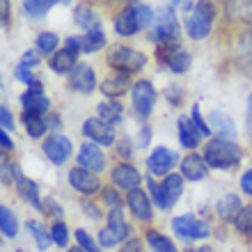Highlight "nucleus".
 Masks as SVG:
<instances>
[{
  "label": "nucleus",
  "instance_id": "11",
  "mask_svg": "<svg viewBox=\"0 0 252 252\" xmlns=\"http://www.w3.org/2000/svg\"><path fill=\"white\" fill-rule=\"evenodd\" d=\"M158 60L174 73H184L190 66V55L186 51H181L179 44H174V46H160Z\"/></svg>",
  "mask_w": 252,
  "mask_h": 252
},
{
  "label": "nucleus",
  "instance_id": "31",
  "mask_svg": "<svg viewBox=\"0 0 252 252\" xmlns=\"http://www.w3.org/2000/svg\"><path fill=\"white\" fill-rule=\"evenodd\" d=\"M73 19H76V23H78L83 30H94V28H99V16H96V12H92L90 7H78L76 12H73Z\"/></svg>",
  "mask_w": 252,
  "mask_h": 252
},
{
  "label": "nucleus",
  "instance_id": "57",
  "mask_svg": "<svg viewBox=\"0 0 252 252\" xmlns=\"http://www.w3.org/2000/svg\"><path fill=\"white\" fill-rule=\"evenodd\" d=\"M69 252H85V250H83V248L78 246V248H71V250H69Z\"/></svg>",
  "mask_w": 252,
  "mask_h": 252
},
{
  "label": "nucleus",
  "instance_id": "50",
  "mask_svg": "<svg viewBox=\"0 0 252 252\" xmlns=\"http://www.w3.org/2000/svg\"><path fill=\"white\" fill-rule=\"evenodd\" d=\"M2 2V28H7V21H9V0H0Z\"/></svg>",
  "mask_w": 252,
  "mask_h": 252
},
{
  "label": "nucleus",
  "instance_id": "54",
  "mask_svg": "<svg viewBox=\"0 0 252 252\" xmlns=\"http://www.w3.org/2000/svg\"><path fill=\"white\" fill-rule=\"evenodd\" d=\"M122 154H124V156H128V140H122Z\"/></svg>",
  "mask_w": 252,
  "mask_h": 252
},
{
  "label": "nucleus",
  "instance_id": "21",
  "mask_svg": "<svg viewBox=\"0 0 252 252\" xmlns=\"http://www.w3.org/2000/svg\"><path fill=\"white\" fill-rule=\"evenodd\" d=\"M126 202H128V206H131V211L135 218L140 220H149L152 218V204H149V197H147L142 190H128V195H126Z\"/></svg>",
  "mask_w": 252,
  "mask_h": 252
},
{
  "label": "nucleus",
  "instance_id": "44",
  "mask_svg": "<svg viewBox=\"0 0 252 252\" xmlns=\"http://www.w3.org/2000/svg\"><path fill=\"white\" fill-rule=\"evenodd\" d=\"M37 62H39V55L34 53V51H28L23 58H21V64H26L28 69H32V66H37Z\"/></svg>",
  "mask_w": 252,
  "mask_h": 252
},
{
  "label": "nucleus",
  "instance_id": "47",
  "mask_svg": "<svg viewBox=\"0 0 252 252\" xmlns=\"http://www.w3.org/2000/svg\"><path fill=\"white\" fill-rule=\"evenodd\" d=\"M12 172H14V167H9L7 158H2V184H12V181H14Z\"/></svg>",
  "mask_w": 252,
  "mask_h": 252
},
{
  "label": "nucleus",
  "instance_id": "60",
  "mask_svg": "<svg viewBox=\"0 0 252 252\" xmlns=\"http://www.w3.org/2000/svg\"><path fill=\"white\" fill-rule=\"evenodd\" d=\"M60 2H62V5H66V2H71V0H60Z\"/></svg>",
  "mask_w": 252,
  "mask_h": 252
},
{
  "label": "nucleus",
  "instance_id": "45",
  "mask_svg": "<svg viewBox=\"0 0 252 252\" xmlns=\"http://www.w3.org/2000/svg\"><path fill=\"white\" fill-rule=\"evenodd\" d=\"M103 199H106L113 209H120V206H122L120 197H117V195H115V190H110V188H108V190H103Z\"/></svg>",
  "mask_w": 252,
  "mask_h": 252
},
{
  "label": "nucleus",
  "instance_id": "18",
  "mask_svg": "<svg viewBox=\"0 0 252 252\" xmlns=\"http://www.w3.org/2000/svg\"><path fill=\"white\" fill-rule=\"evenodd\" d=\"M78 165L90 170V172H101L106 167V156L99 152V147L83 145L78 152Z\"/></svg>",
  "mask_w": 252,
  "mask_h": 252
},
{
  "label": "nucleus",
  "instance_id": "56",
  "mask_svg": "<svg viewBox=\"0 0 252 252\" xmlns=\"http://www.w3.org/2000/svg\"><path fill=\"white\" fill-rule=\"evenodd\" d=\"M188 252H209V248H197V250H188Z\"/></svg>",
  "mask_w": 252,
  "mask_h": 252
},
{
  "label": "nucleus",
  "instance_id": "7",
  "mask_svg": "<svg viewBox=\"0 0 252 252\" xmlns=\"http://www.w3.org/2000/svg\"><path fill=\"white\" fill-rule=\"evenodd\" d=\"M128 225H126L124 216H122L120 209H113L108 213V227L99 232V243L103 248H110V246H117L120 241H124L128 236Z\"/></svg>",
  "mask_w": 252,
  "mask_h": 252
},
{
  "label": "nucleus",
  "instance_id": "24",
  "mask_svg": "<svg viewBox=\"0 0 252 252\" xmlns=\"http://www.w3.org/2000/svg\"><path fill=\"white\" fill-rule=\"evenodd\" d=\"M199 138H202V133L197 131L195 122H192L190 117H179V140H181V145L188 147V149H195L197 142H199Z\"/></svg>",
  "mask_w": 252,
  "mask_h": 252
},
{
  "label": "nucleus",
  "instance_id": "59",
  "mask_svg": "<svg viewBox=\"0 0 252 252\" xmlns=\"http://www.w3.org/2000/svg\"><path fill=\"white\" fill-rule=\"evenodd\" d=\"M122 2H128V5H133V2H138V0H122Z\"/></svg>",
  "mask_w": 252,
  "mask_h": 252
},
{
  "label": "nucleus",
  "instance_id": "3",
  "mask_svg": "<svg viewBox=\"0 0 252 252\" xmlns=\"http://www.w3.org/2000/svg\"><path fill=\"white\" fill-rule=\"evenodd\" d=\"M213 14H216V7H213L211 0H199L192 14L186 19V32L190 39H204L206 34L211 32V21Z\"/></svg>",
  "mask_w": 252,
  "mask_h": 252
},
{
  "label": "nucleus",
  "instance_id": "10",
  "mask_svg": "<svg viewBox=\"0 0 252 252\" xmlns=\"http://www.w3.org/2000/svg\"><path fill=\"white\" fill-rule=\"evenodd\" d=\"M154 103H156V90L149 80H138L133 85V110L140 115V117H149V113L154 110Z\"/></svg>",
  "mask_w": 252,
  "mask_h": 252
},
{
  "label": "nucleus",
  "instance_id": "25",
  "mask_svg": "<svg viewBox=\"0 0 252 252\" xmlns=\"http://www.w3.org/2000/svg\"><path fill=\"white\" fill-rule=\"evenodd\" d=\"M76 66H78V62H76V53H73L71 48H62V51H58V53L51 58V69H53L55 73L73 71Z\"/></svg>",
  "mask_w": 252,
  "mask_h": 252
},
{
  "label": "nucleus",
  "instance_id": "42",
  "mask_svg": "<svg viewBox=\"0 0 252 252\" xmlns=\"http://www.w3.org/2000/svg\"><path fill=\"white\" fill-rule=\"evenodd\" d=\"M14 76H16L19 80H23V83H28V85H30V83L34 80L32 69H28L26 64H19V66H16V71H14Z\"/></svg>",
  "mask_w": 252,
  "mask_h": 252
},
{
  "label": "nucleus",
  "instance_id": "27",
  "mask_svg": "<svg viewBox=\"0 0 252 252\" xmlns=\"http://www.w3.org/2000/svg\"><path fill=\"white\" fill-rule=\"evenodd\" d=\"M241 199L236 197V195H227V197H222L218 202V213L220 218H227V220H236V216L241 213Z\"/></svg>",
  "mask_w": 252,
  "mask_h": 252
},
{
  "label": "nucleus",
  "instance_id": "37",
  "mask_svg": "<svg viewBox=\"0 0 252 252\" xmlns=\"http://www.w3.org/2000/svg\"><path fill=\"white\" fill-rule=\"evenodd\" d=\"M26 225H28V229H32V236H34V241H37V248H39L41 252L48 250V243H51V239H48V234L44 232V227H41L39 222H34V220H28Z\"/></svg>",
  "mask_w": 252,
  "mask_h": 252
},
{
  "label": "nucleus",
  "instance_id": "40",
  "mask_svg": "<svg viewBox=\"0 0 252 252\" xmlns=\"http://www.w3.org/2000/svg\"><path fill=\"white\" fill-rule=\"evenodd\" d=\"M51 236H53V243H55V246L64 248L66 241H69V234H66L64 222H55V225H53V232H51Z\"/></svg>",
  "mask_w": 252,
  "mask_h": 252
},
{
  "label": "nucleus",
  "instance_id": "36",
  "mask_svg": "<svg viewBox=\"0 0 252 252\" xmlns=\"http://www.w3.org/2000/svg\"><path fill=\"white\" fill-rule=\"evenodd\" d=\"M58 34L53 32H41L39 37H37V51H39L41 55H51L58 48Z\"/></svg>",
  "mask_w": 252,
  "mask_h": 252
},
{
  "label": "nucleus",
  "instance_id": "55",
  "mask_svg": "<svg viewBox=\"0 0 252 252\" xmlns=\"http://www.w3.org/2000/svg\"><path fill=\"white\" fill-rule=\"evenodd\" d=\"M60 124V120H58V115H51V122H48V126H58Z\"/></svg>",
  "mask_w": 252,
  "mask_h": 252
},
{
  "label": "nucleus",
  "instance_id": "12",
  "mask_svg": "<svg viewBox=\"0 0 252 252\" xmlns=\"http://www.w3.org/2000/svg\"><path fill=\"white\" fill-rule=\"evenodd\" d=\"M44 154H46L48 158L53 160L55 165H62L69 156H71V140L66 138V135H51V138L44 142Z\"/></svg>",
  "mask_w": 252,
  "mask_h": 252
},
{
  "label": "nucleus",
  "instance_id": "9",
  "mask_svg": "<svg viewBox=\"0 0 252 252\" xmlns=\"http://www.w3.org/2000/svg\"><path fill=\"white\" fill-rule=\"evenodd\" d=\"M172 229L177 232V236L181 239H190V241H197V239H206L211 229L206 222L202 220L192 218V216H179V218L172 220Z\"/></svg>",
  "mask_w": 252,
  "mask_h": 252
},
{
  "label": "nucleus",
  "instance_id": "58",
  "mask_svg": "<svg viewBox=\"0 0 252 252\" xmlns=\"http://www.w3.org/2000/svg\"><path fill=\"white\" fill-rule=\"evenodd\" d=\"M167 2H170V5H179L181 0H167Z\"/></svg>",
  "mask_w": 252,
  "mask_h": 252
},
{
  "label": "nucleus",
  "instance_id": "48",
  "mask_svg": "<svg viewBox=\"0 0 252 252\" xmlns=\"http://www.w3.org/2000/svg\"><path fill=\"white\" fill-rule=\"evenodd\" d=\"M120 252H142V243H140L138 239H131L124 248H122Z\"/></svg>",
  "mask_w": 252,
  "mask_h": 252
},
{
  "label": "nucleus",
  "instance_id": "34",
  "mask_svg": "<svg viewBox=\"0 0 252 252\" xmlns=\"http://www.w3.org/2000/svg\"><path fill=\"white\" fill-rule=\"evenodd\" d=\"M147 243L152 246L154 252H177V248H174V243L167 236H163V234L158 232H147Z\"/></svg>",
  "mask_w": 252,
  "mask_h": 252
},
{
  "label": "nucleus",
  "instance_id": "5",
  "mask_svg": "<svg viewBox=\"0 0 252 252\" xmlns=\"http://www.w3.org/2000/svg\"><path fill=\"white\" fill-rule=\"evenodd\" d=\"M147 58L140 51L131 46H115L110 48L108 53V64L117 69V71H124V73H133V71H140L145 66Z\"/></svg>",
  "mask_w": 252,
  "mask_h": 252
},
{
  "label": "nucleus",
  "instance_id": "15",
  "mask_svg": "<svg viewBox=\"0 0 252 252\" xmlns=\"http://www.w3.org/2000/svg\"><path fill=\"white\" fill-rule=\"evenodd\" d=\"M69 87L73 92H83V94H90L96 87V76H94L92 66L90 64H78L76 69L71 71L69 76Z\"/></svg>",
  "mask_w": 252,
  "mask_h": 252
},
{
  "label": "nucleus",
  "instance_id": "19",
  "mask_svg": "<svg viewBox=\"0 0 252 252\" xmlns=\"http://www.w3.org/2000/svg\"><path fill=\"white\" fill-rule=\"evenodd\" d=\"M140 172L135 170L133 165H126V163H122V165H117L113 170V184L117 188H126V190H135L140 184Z\"/></svg>",
  "mask_w": 252,
  "mask_h": 252
},
{
  "label": "nucleus",
  "instance_id": "28",
  "mask_svg": "<svg viewBox=\"0 0 252 252\" xmlns=\"http://www.w3.org/2000/svg\"><path fill=\"white\" fill-rule=\"evenodd\" d=\"M126 90H128V78H126V73L106 78L103 85H101V92L106 94V96H120V94H124Z\"/></svg>",
  "mask_w": 252,
  "mask_h": 252
},
{
  "label": "nucleus",
  "instance_id": "4",
  "mask_svg": "<svg viewBox=\"0 0 252 252\" xmlns=\"http://www.w3.org/2000/svg\"><path fill=\"white\" fill-rule=\"evenodd\" d=\"M152 39L158 46H174L179 39V23L174 19L172 9H158L156 12V21H154V30H152Z\"/></svg>",
  "mask_w": 252,
  "mask_h": 252
},
{
  "label": "nucleus",
  "instance_id": "33",
  "mask_svg": "<svg viewBox=\"0 0 252 252\" xmlns=\"http://www.w3.org/2000/svg\"><path fill=\"white\" fill-rule=\"evenodd\" d=\"M58 0H23V9H26L28 16H32V19H39L44 14L55 5Z\"/></svg>",
  "mask_w": 252,
  "mask_h": 252
},
{
  "label": "nucleus",
  "instance_id": "39",
  "mask_svg": "<svg viewBox=\"0 0 252 252\" xmlns=\"http://www.w3.org/2000/svg\"><path fill=\"white\" fill-rule=\"evenodd\" d=\"M76 241H78V246L83 248L85 252H99V246H96V241L85 232V229H76Z\"/></svg>",
  "mask_w": 252,
  "mask_h": 252
},
{
  "label": "nucleus",
  "instance_id": "2",
  "mask_svg": "<svg viewBox=\"0 0 252 252\" xmlns=\"http://www.w3.org/2000/svg\"><path fill=\"white\" fill-rule=\"evenodd\" d=\"M243 152L239 145H234L232 140H211L204 149V158L213 167H234L241 160Z\"/></svg>",
  "mask_w": 252,
  "mask_h": 252
},
{
  "label": "nucleus",
  "instance_id": "53",
  "mask_svg": "<svg viewBox=\"0 0 252 252\" xmlns=\"http://www.w3.org/2000/svg\"><path fill=\"white\" fill-rule=\"evenodd\" d=\"M147 142H149V128H142V135H140V147H147Z\"/></svg>",
  "mask_w": 252,
  "mask_h": 252
},
{
  "label": "nucleus",
  "instance_id": "8",
  "mask_svg": "<svg viewBox=\"0 0 252 252\" xmlns=\"http://www.w3.org/2000/svg\"><path fill=\"white\" fill-rule=\"evenodd\" d=\"M21 106L26 115H44L48 110V99L44 94V87L37 78L28 85V90L21 94Z\"/></svg>",
  "mask_w": 252,
  "mask_h": 252
},
{
  "label": "nucleus",
  "instance_id": "32",
  "mask_svg": "<svg viewBox=\"0 0 252 252\" xmlns=\"http://www.w3.org/2000/svg\"><path fill=\"white\" fill-rule=\"evenodd\" d=\"M0 232L5 234L7 239H14L16 232H19V225H16V218L14 213L7 209V206H0Z\"/></svg>",
  "mask_w": 252,
  "mask_h": 252
},
{
  "label": "nucleus",
  "instance_id": "14",
  "mask_svg": "<svg viewBox=\"0 0 252 252\" xmlns=\"http://www.w3.org/2000/svg\"><path fill=\"white\" fill-rule=\"evenodd\" d=\"M177 152H170L165 147H158V149H154L152 156L147 158V167H149V172L154 174H167L177 165Z\"/></svg>",
  "mask_w": 252,
  "mask_h": 252
},
{
  "label": "nucleus",
  "instance_id": "16",
  "mask_svg": "<svg viewBox=\"0 0 252 252\" xmlns=\"http://www.w3.org/2000/svg\"><path fill=\"white\" fill-rule=\"evenodd\" d=\"M83 133H85L90 140L99 142V145H113L115 142V131L113 126L106 124V122H99V120H87L85 126H83Z\"/></svg>",
  "mask_w": 252,
  "mask_h": 252
},
{
  "label": "nucleus",
  "instance_id": "26",
  "mask_svg": "<svg viewBox=\"0 0 252 252\" xmlns=\"http://www.w3.org/2000/svg\"><path fill=\"white\" fill-rule=\"evenodd\" d=\"M96 115H99L101 122L115 124V122L122 120V103H117V101H103V103H99V108H96Z\"/></svg>",
  "mask_w": 252,
  "mask_h": 252
},
{
  "label": "nucleus",
  "instance_id": "52",
  "mask_svg": "<svg viewBox=\"0 0 252 252\" xmlns=\"http://www.w3.org/2000/svg\"><path fill=\"white\" fill-rule=\"evenodd\" d=\"M0 140H2V147H5V149H12L14 147V142L7 138V131H0Z\"/></svg>",
  "mask_w": 252,
  "mask_h": 252
},
{
  "label": "nucleus",
  "instance_id": "35",
  "mask_svg": "<svg viewBox=\"0 0 252 252\" xmlns=\"http://www.w3.org/2000/svg\"><path fill=\"white\" fill-rule=\"evenodd\" d=\"M23 122H26V128H28V135H30V138H39V135H44V131L48 128V124L44 122L41 115H26L23 113Z\"/></svg>",
  "mask_w": 252,
  "mask_h": 252
},
{
  "label": "nucleus",
  "instance_id": "29",
  "mask_svg": "<svg viewBox=\"0 0 252 252\" xmlns=\"http://www.w3.org/2000/svg\"><path fill=\"white\" fill-rule=\"evenodd\" d=\"M236 60L243 69H250L252 66V32L243 34L241 41L236 44Z\"/></svg>",
  "mask_w": 252,
  "mask_h": 252
},
{
  "label": "nucleus",
  "instance_id": "17",
  "mask_svg": "<svg viewBox=\"0 0 252 252\" xmlns=\"http://www.w3.org/2000/svg\"><path fill=\"white\" fill-rule=\"evenodd\" d=\"M209 126H211V131L218 133L220 140H234L236 138V126H234L232 117L222 110H213L209 113Z\"/></svg>",
  "mask_w": 252,
  "mask_h": 252
},
{
  "label": "nucleus",
  "instance_id": "6",
  "mask_svg": "<svg viewBox=\"0 0 252 252\" xmlns=\"http://www.w3.org/2000/svg\"><path fill=\"white\" fill-rule=\"evenodd\" d=\"M149 190L154 195V202L160 209H170V206L177 204V199H179L181 190H184V179L179 174H170L163 181V186H158V184H154V179H149Z\"/></svg>",
  "mask_w": 252,
  "mask_h": 252
},
{
  "label": "nucleus",
  "instance_id": "43",
  "mask_svg": "<svg viewBox=\"0 0 252 252\" xmlns=\"http://www.w3.org/2000/svg\"><path fill=\"white\" fill-rule=\"evenodd\" d=\"M0 122H2V131H12L14 122H12V113L7 110V106L0 108Z\"/></svg>",
  "mask_w": 252,
  "mask_h": 252
},
{
  "label": "nucleus",
  "instance_id": "51",
  "mask_svg": "<svg viewBox=\"0 0 252 252\" xmlns=\"http://www.w3.org/2000/svg\"><path fill=\"white\" fill-rule=\"evenodd\" d=\"M248 133H250V138H252V94H250V99H248Z\"/></svg>",
  "mask_w": 252,
  "mask_h": 252
},
{
  "label": "nucleus",
  "instance_id": "41",
  "mask_svg": "<svg viewBox=\"0 0 252 252\" xmlns=\"http://www.w3.org/2000/svg\"><path fill=\"white\" fill-rule=\"evenodd\" d=\"M190 120L195 122V126H197V131L202 133V135H209V131H211V126H209V124H206L204 120H202V117H199V106H197V103H195V106H192Z\"/></svg>",
  "mask_w": 252,
  "mask_h": 252
},
{
  "label": "nucleus",
  "instance_id": "49",
  "mask_svg": "<svg viewBox=\"0 0 252 252\" xmlns=\"http://www.w3.org/2000/svg\"><path fill=\"white\" fill-rule=\"evenodd\" d=\"M167 99H170V101H172V106H179V101H181V92H179V90H174V87H172V90H167Z\"/></svg>",
  "mask_w": 252,
  "mask_h": 252
},
{
  "label": "nucleus",
  "instance_id": "23",
  "mask_svg": "<svg viewBox=\"0 0 252 252\" xmlns=\"http://www.w3.org/2000/svg\"><path fill=\"white\" fill-rule=\"evenodd\" d=\"M225 14L252 26V0H225Z\"/></svg>",
  "mask_w": 252,
  "mask_h": 252
},
{
  "label": "nucleus",
  "instance_id": "30",
  "mask_svg": "<svg viewBox=\"0 0 252 252\" xmlns=\"http://www.w3.org/2000/svg\"><path fill=\"white\" fill-rule=\"evenodd\" d=\"M80 44H83V51H85V53H94V51H99V48L106 44V34H103L101 26L94 28V30H90L85 37H80Z\"/></svg>",
  "mask_w": 252,
  "mask_h": 252
},
{
  "label": "nucleus",
  "instance_id": "1",
  "mask_svg": "<svg viewBox=\"0 0 252 252\" xmlns=\"http://www.w3.org/2000/svg\"><path fill=\"white\" fill-rule=\"evenodd\" d=\"M152 21H156L152 7L147 5H135V7H126L124 12L115 19V32L122 37H131L140 30V28H149Z\"/></svg>",
  "mask_w": 252,
  "mask_h": 252
},
{
  "label": "nucleus",
  "instance_id": "13",
  "mask_svg": "<svg viewBox=\"0 0 252 252\" xmlns=\"http://www.w3.org/2000/svg\"><path fill=\"white\" fill-rule=\"evenodd\" d=\"M69 184H71L76 190L85 192V195H92V192H96L101 188V181L99 177L94 172H90V170H85V167H73L71 172H69Z\"/></svg>",
  "mask_w": 252,
  "mask_h": 252
},
{
  "label": "nucleus",
  "instance_id": "46",
  "mask_svg": "<svg viewBox=\"0 0 252 252\" xmlns=\"http://www.w3.org/2000/svg\"><path fill=\"white\" fill-rule=\"evenodd\" d=\"M241 188L246 195H252V170H248L243 177H241Z\"/></svg>",
  "mask_w": 252,
  "mask_h": 252
},
{
  "label": "nucleus",
  "instance_id": "20",
  "mask_svg": "<svg viewBox=\"0 0 252 252\" xmlns=\"http://www.w3.org/2000/svg\"><path fill=\"white\" fill-rule=\"evenodd\" d=\"M181 172H184V177L190 179V181L204 179L206 172H209L206 158H202V156H197V154H190V156H186V158L181 160Z\"/></svg>",
  "mask_w": 252,
  "mask_h": 252
},
{
  "label": "nucleus",
  "instance_id": "38",
  "mask_svg": "<svg viewBox=\"0 0 252 252\" xmlns=\"http://www.w3.org/2000/svg\"><path fill=\"white\" fill-rule=\"evenodd\" d=\"M236 229L241 234H252V204L246 206V209H241V213L236 216Z\"/></svg>",
  "mask_w": 252,
  "mask_h": 252
},
{
  "label": "nucleus",
  "instance_id": "22",
  "mask_svg": "<svg viewBox=\"0 0 252 252\" xmlns=\"http://www.w3.org/2000/svg\"><path fill=\"white\" fill-rule=\"evenodd\" d=\"M14 179H16V186H19V192L21 197L28 199L30 204L34 206V209H41V202H39V188H37V184L30 179H26L23 174H21L19 167H14Z\"/></svg>",
  "mask_w": 252,
  "mask_h": 252
}]
</instances>
